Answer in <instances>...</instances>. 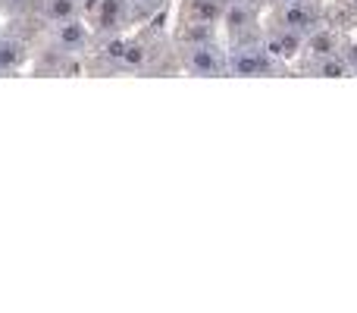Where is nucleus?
<instances>
[{
  "label": "nucleus",
  "mask_w": 357,
  "mask_h": 313,
  "mask_svg": "<svg viewBox=\"0 0 357 313\" xmlns=\"http://www.w3.org/2000/svg\"><path fill=\"white\" fill-rule=\"evenodd\" d=\"M182 75H197V79H229V50L226 38H210L201 44H182L176 47Z\"/></svg>",
  "instance_id": "obj_1"
},
{
  "label": "nucleus",
  "mask_w": 357,
  "mask_h": 313,
  "mask_svg": "<svg viewBox=\"0 0 357 313\" xmlns=\"http://www.w3.org/2000/svg\"><path fill=\"white\" fill-rule=\"evenodd\" d=\"M266 6L260 0H229L222 13V38L226 44H260L264 41Z\"/></svg>",
  "instance_id": "obj_2"
},
{
  "label": "nucleus",
  "mask_w": 357,
  "mask_h": 313,
  "mask_svg": "<svg viewBox=\"0 0 357 313\" xmlns=\"http://www.w3.org/2000/svg\"><path fill=\"white\" fill-rule=\"evenodd\" d=\"M229 50V75L238 79H266V75H295L289 63L276 60L270 50L260 44H226Z\"/></svg>",
  "instance_id": "obj_3"
},
{
  "label": "nucleus",
  "mask_w": 357,
  "mask_h": 313,
  "mask_svg": "<svg viewBox=\"0 0 357 313\" xmlns=\"http://www.w3.org/2000/svg\"><path fill=\"white\" fill-rule=\"evenodd\" d=\"M266 22L291 29L307 38L320 25L329 22V0L326 3H270L266 6Z\"/></svg>",
  "instance_id": "obj_4"
},
{
  "label": "nucleus",
  "mask_w": 357,
  "mask_h": 313,
  "mask_svg": "<svg viewBox=\"0 0 357 313\" xmlns=\"http://www.w3.org/2000/svg\"><path fill=\"white\" fill-rule=\"evenodd\" d=\"M88 25H91L94 38L100 41V38H116L138 29L142 19H138L132 0H100V6L88 16Z\"/></svg>",
  "instance_id": "obj_5"
},
{
  "label": "nucleus",
  "mask_w": 357,
  "mask_h": 313,
  "mask_svg": "<svg viewBox=\"0 0 357 313\" xmlns=\"http://www.w3.org/2000/svg\"><path fill=\"white\" fill-rule=\"evenodd\" d=\"M94 41H98V38H94V31H91V25H88L85 16L44 25V35H41V44H50V47L66 50V54H75V56L91 54Z\"/></svg>",
  "instance_id": "obj_6"
},
{
  "label": "nucleus",
  "mask_w": 357,
  "mask_h": 313,
  "mask_svg": "<svg viewBox=\"0 0 357 313\" xmlns=\"http://www.w3.org/2000/svg\"><path fill=\"white\" fill-rule=\"evenodd\" d=\"M35 47H38V38L25 35V31H19V29L0 31V75L25 72L31 66Z\"/></svg>",
  "instance_id": "obj_7"
},
{
  "label": "nucleus",
  "mask_w": 357,
  "mask_h": 313,
  "mask_svg": "<svg viewBox=\"0 0 357 313\" xmlns=\"http://www.w3.org/2000/svg\"><path fill=\"white\" fill-rule=\"evenodd\" d=\"M29 69L38 75H85V56L66 54V50H56L50 44L38 41Z\"/></svg>",
  "instance_id": "obj_8"
},
{
  "label": "nucleus",
  "mask_w": 357,
  "mask_h": 313,
  "mask_svg": "<svg viewBox=\"0 0 357 313\" xmlns=\"http://www.w3.org/2000/svg\"><path fill=\"white\" fill-rule=\"evenodd\" d=\"M348 31L335 29L333 22L320 25L317 31H310L307 41H304V50L298 56V63H314V60H323V56H335V54H345V44H348ZM295 63V66H298Z\"/></svg>",
  "instance_id": "obj_9"
},
{
  "label": "nucleus",
  "mask_w": 357,
  "mask_h": 313,
  "mask_svg": "<svg viewBox=\"0 0 357 313\" xmlns=\"http://www.w3.org/2000/svg\"><path fill=\"white\" fill-rule=\"evenodd\" d=\"M304 41H307V38L298 35V31L282 29V25H273V22H266V19H264V47L270 50L276 60L289 63L291 69H295L298 56H301Z\"/></svg>",
  "instance_id": "obj_10"
},
{
  "label": "nucleus",
  "mask_w": 357,
  "mask_h": 313,
  "mask_svg": "<svg viewBox=\"0 0 357 313\" xmlns=\"http://www.w3.org/2000/svg\"><path fill=\"white\" fill-rule=\"evenodd\" d=\"M229 0H178L176 19H188V22H204V25H220L222 13H226Z\"/></svg>",
  "instance_id": "obj_11"
},
{
  "label": "nucleus",
  "mask_w": 357,
  "mask_h": 313,
  "mask_svg": "<svg viewBox=\"0 0 357 313\" xmlns=\"http://www.w3.org/2000/svg\"><path fill=\"white\" fill-rule=\"evenodd\" d=\"M295 75H314V79H354L345 54L323 56V60H314V63H298Z\"/></svg>",
  "instance_id": "obj_12"
},
{
  "label": "nucleus",
  "mask_w": 357,
  "mask_h": 313,
  "mask_svg": "<svg viewBox=\"0 0 357 313\" xmlns=\"http://www.w3.org/2000/svg\"><path fill=\"white\" fill-rule=\"evenodd\" d=\"M35 13L41 16V22H47V25L85 16V10H82V0H38Z\"/></svg>",
  "instance_id": "obj_13"
},
{
  "label": "nucleus",
  "mask_w": 357,
  "mask_h": 313,
  "mask_svg": "<svg viewBox=\"0 0 357 313\" xmlns=\"http://www.w3.org/2000/svg\"><path fill=\"white\" fill-rule=\"evenodd\" d=\"M169 3H173V0H132V6H135V13H138V19H142V22H148V19L167 13Z\"/></svg>",
  "instance_id": "obj_14"
},
{
  "label": "nucleus",
  "mask_w": 357,
  "mask_h": 313,
  "mask_svg": "<svg viewBox=\"0 0 357 313\" xmlns=\"http://www.w3.org/2000/svg\"><path fill=\"white\" fill-rule=\"evenodd\" d=\"M345 60H348V66H351V72L357 75V35L348 38V44H345Z\"/></svg>",
  "instance_id": "obj_15"
},
{
  "label": "nucleus",
  "mask_w": 357,
  "mask_h": 313,
  "mask_svg": "<svg viewBox=\"0 0 357 313\" xmlns=\"http://www.w3.org/2000/svg\"><path fill=\"white\" fill-rule=\"evenodd\" d=\"M270 3H326V0H270Z\"/></svg>",
  "instance_id": "obj_16"
},
{
  "label": "nucleus",
  "mask_w": 357,
  "mask_h": 313,
  "mask_svg": "<svg viewBox=\"0 0 357 313\" xmlns=\"http://www.w3.org/2000/svg\"><path fill=\"white\" fill-rule=\"evenodd\" d=\"M260 3H264V6H266V3H270V0H260Z\"/></svg>",
  "instance_id": "obj_17"
}]
</instances>
